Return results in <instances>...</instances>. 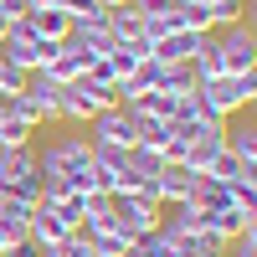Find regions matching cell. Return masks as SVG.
Instances as JSON below:
<instances>
[{
	"label": "cell",
	"instance_id": "cell-1",
	"mask_svg": "<svg viewBox=\"0 0 257 257\" xmlns=\"http://www.w3.org/2000/svg\"><path fill=\"white\" fill-rule=\"evenodd\" d=\"M196 93H201V103H206L216 118L231 123L242 108H252V103H257V72H242V77H211V82H201Z\"/></svg>",
	"mask_w": 257,
	"mask_h": 257
},
{
	"label": "cell",
	"instance_id": "cell-2",
	"mask_svg": "<svg viewBox=\"0 0 257 257\" xmlns=\"http://www.w3.org/2000/svg\"><path fill=\"white\" fill-rule=\"evenodd\" d=\"M108 221H113L118 237L134 247L139 237H149V231L160 226V201H155V196H134V190H118V196H113V216H108Z\"/></svg>",
	"mask_w": 257,
	"mask_h": 257
},
{
	"label": "cell",
	"instance_id": "cell-3",
	"mask_svg": "<svg viewBox=\"0 0 257 257\" xmlns=\"http://www.w3.org/2000/svg\"><path fill=\"white\" fill-rule=\"evenodd\" d=\"M52 52H57V41H41L26 21H11V31L0 36V57H6L11 67H21V72H41Z\"/></svg>",
	"mask_w": 257,
	"mask_h": 257
},
{
	"label": "cell",
	"instance_id": "cell-4",
	"mask_svg": "<svg viewBox=\"0 0 257 257\" xmlns=\"http://www.w3.org/2000/svg\"><path fill=\"white\" fill-rule=\"evenodd\" d=\"M216 57H221V77H242V72H257V31L252 21H237L216 36Z\"/></svg>",
	"mask_w": 257,
	"mask_h": 257
},
{
	"label": "cell",
	"instance_id": "cell-5",
	"mask_svg": "<svg viewBox=\"0 0 257 257\" xmlns=\"http://www.w3.org/2000/svg\"><path fill=\"white\" fill-rule=\"evenodd\" d=\"M88 139L93 144H113V149H134L139 144V113L134 108H103L93 123H88Z\"/></svg>",
	"mask_w": 257,
	"mask_h": 257
},
{
	"label": "cell",
	"instance_id": "cell-6",
	"mask_svg": "<svg viewBox=\"0 0 257 257\" xmlns=\"http://www.w3.org/2000/svg\"><path fill=\"white\" fill-rule=\"evenodd\" d=\"M196 185H201L196 170H185V165H170V160H165L160 180H155V196H160V206H185V201H196Z\"/></svg>",
	"mask_w": 257,
	"mask_h": 257
},
{
	"label": "cell",
	"instance_id": "cell-7",
	"mask_svg": "<svg viewBox=\"0 0 257 257\" xmlns=\"http://www.w3.org/2000/svg\"><path fill=\"white\" fill-rule=\"evenodd\" d=\"M88 52H82L77 47V41H57V52L47 57V67H41V72H47L52 82H72V77H82V72H88Z\"/></svg>",
	"mask_w": 257,
	"mask_h": 257
},
{
	"label": "cell",
	"instance_id": "cell-8",
	"mask_svg": "<svg viewBox=\"0 0 257 257\" xmlns=\"http://www.w3.org/2000/svg\"><path fill=\"white\" fill-rule=\"evenodd\" d=\"M67 237H77V231L62 226L52 206H36V211H31V221H26V242H31V247H62Z\"/></svg>",
	"mask_w": 257,
	"mask_h": 257
},
{
	"label": "cell",
	"instance_id": "cell-9",
	"mask_svg": "<svg viewBox=\"0 0 257 257\" xmlns=\"http://www.w3.org/2000/svg\"><path fill=\"white\" fill-rule=\"evenodd\" d=\"M201 31H165L160 41H149V57H155V62H190V57H196L201 52Z\"/></svg>",
	"mask_w": 257,
	"mask_h": 257
},
{
	"label": "cell",
	"instance_id": "cell-10",
	"mask_svg": "<svg viewBox=\"0 0 257 257\" xmlns=\"http://www.w3.org/2000/svg\"><path fill=\"white\" fill-rule=\"evenodd\" d=\"M88 57H108L113 52V31H108V16H98V21H72V36Z\"/></svg>",
	"mask_w": 257,
	"mask_h": 257
},
{
	"label": "cell",
	"instance_id": "cell-11",
	"mask_svg": "<svg viewBox=\"0 0 257 257\" xmlns=\"http://www.w3.org/2000/svg\"><path fill=\"white\" fill-rule=\"evenodd\" d=\"M221 149L231 160H242L247 170H257V123H226V134H221Z\"/></svg>",
	"mask_w": 257,
	"mask_h": 257
},
{
	"label": "cell",
	"instance_id": "cell-12",
	"mask_svg": "<svg viewBox=\"0 0 257 257\" xmlns=\"http://www.w3.org/2000/svg\"><path fill=\"white\" fill-rule=\"evenodd\" d=\"M26 26H31L41 41H67V36H72V16H67V11H41V6H36V11L26 16Z\"/></svg>",
	"mask_w": 257,
	"mask_h": 257
},
{
	"label": "cell",
	"instance_id": "cell-13",
	"mask_svg": "<svg viewBox=\"0 0 257 257\" xmlns=\"http://www.w3.org/2000/svg\"><path fill=\"white\" fill-rule=\"evenodd\" d=\"M201 88V77L190 62H160V88L155 93H196Z\"/></svg>",
	"mask_w": 257,
	"mask_h": 257
},
{
	"label": "cell",
	"instance_id": "cell-14",
	"mask_svg": "<svg viewBox=\"0 0 257 257\" xmlns=\"http://www.w3.org/2000/svg\"><path fill=\"white\" fill-rule=\"evenodd\" d=\"M82 242H88L98 257H123V252H128V242L113 231V221H103V226H82Z\"/></svg>",
	"mask_w": 257,
	"mask_h": 257
},
{
	"label": "cell",
	"instance_id": "cell-15",
	"mask_svg": "<svg viewBox=\"0 0 257 257\" xmlns=\"http://www.w3.org/2000/svg\"><path fill=\"white\" fill-rule=\"evenodd\" d=\"M36 134H41V128L31 123V118H6V123H0V149H31L36 144Z\"/></svg>",
	"mask_w": 257,
	"mask_h": 257
},
{
	"label": "cell",
	"instance_id": "cell-16",
	"mask_svg": "<svg viewBox=\"0 0 257 257\" xmlns=\"http://www.w3.org/2000/svg\"><path fill=\"white\" fill-rule=\"evenodd\" d=\"M108 31H113V41H144V21L134 6H118V11H108Z\"/></svg>",
	"mask_w": 257,
	"mask_h": 257
},
{
	"label": "cell",
	"instance_id": "cell-17",
	"mask_svg": "<svg viewBox=\"0 0 257 257\" xmlns=\"http://www.w3.org/2000/svg\"><path fill=\"white\" fill-rule=\"evenodd\" d=\"M242 175H252V170H247L242 160H231L226 149H221V155H216V160L206 165V180H221V185H231V180H242Z\"/></svg>",
	"mask_w": 257,
	"mask_h": 257
},
{
	"label": "cell",
	"instance_id": "cell-18",
	"mask_svg": "<svg viewBox=\"0 0 257 257\" xmlns=\"http://www.w3.org/2000/svg\"><path fill=\"white\" fill-rule=\"evenodd\" d=\"M128 257H175V247H170V237H165V231L155 226L149 237H139L134 247H128Z\"/></svg>",
	"mask_w": 257,
	"mask_h": 257
},
{
	"label": "cell",
	"instance_id": "cell-19",
	"mask_svg": "<svg viewBox=\"0 0 257 257\" xmlns=\"http://www.w3.org/2000/svg\"><path fill=\"white\" fill-rule=\"evenodd\" d=\"M16 247H26V226H16V221H6V216H0V257H6V252H16Z\"/></svg>",
	"mask_w": 257,
	"mask_h": 257
},
{
	"label": "cell",
	"instance_id": "cell-20",
	"mask_svg": "<svg viewBox=\"0 0 257 257\" xmlns=\"http://www.w3.org/2000/svg\"><path fill=\"white\" fill-rule=\"evenodd\" d=\"M0 11H6V21H26L36 11V0H0Z\"/></svg>",
	"mask_w": 257,
	"mask_h": 257
},
{
	"label": "cell",
	"instance_id": "cell-21",
	"mask_svg": "<svg viewBox=\"0 0 257 257\" xmlns=\"http://www.w3.org/2000/svg\"><path fill=\"white\" fill-rule=\"evenodd\" d=\"M128 6L139 11V21H149V16H160V11H170L175 0H128Z\"/></svg>",
	"mask_w": 257,
	"mask_h": 257
},
{
	"label": "cell",
	"instance_id": "cell-22",
	"mask_svg": "<svg viewBox=\"0 0 257 257\" xmlns=\"http://www.w3.org/2000/svg\"><path fill=\"white\" fill-rule=\"evenodd\" d=\"M11 113H16V93H0V123H6Z\"/></svg>",
	"mask_w": 257,
	"mask_h": 257
},
{
	"label": "cell",
	"instance_id": "cell-23",
	"mask_svg": "<svg viewBox=\"0 0 257 257\" xmlns=\"http://www.w3.org/2000/svg\"><path fill=\"white\" fill-rule=\"evenodd\" d=\"M6 257H41V252H36V247L26 242V247H16V252H6Z\"/></svg>",
	"mask_w": 257,
	"mask_h": 257
},
{
	"label": "cell",
	"instance_id": "cell-24",
	"mask_svg": "<svg viewBox=\"0 0 257 257\" xmlns=\"http://www.w3.org/2000/svg\"><path fill=\"white\" fill-rule=\"evenodd\" d=\"M98 6H103V11H118V6H128V0H98Z\"/></svg>",
	"mask_w": 257,
	"mask_h": 257
},
{
	"label": "cell",
	"instance_id": "cell-25",
	"mask_svg": "<svg viewBox=\"0 0 257 257\" xmlns=\"http://www.w3.org/2000/svg\"><path fill=\"white\" fill-rule=\"evenodd\" d=\"M6 31H11V21H6V11H0V36H6Z\"/></svg>",
	"mask_w": 257,
	"mask_h": 257
}]
</instances>
